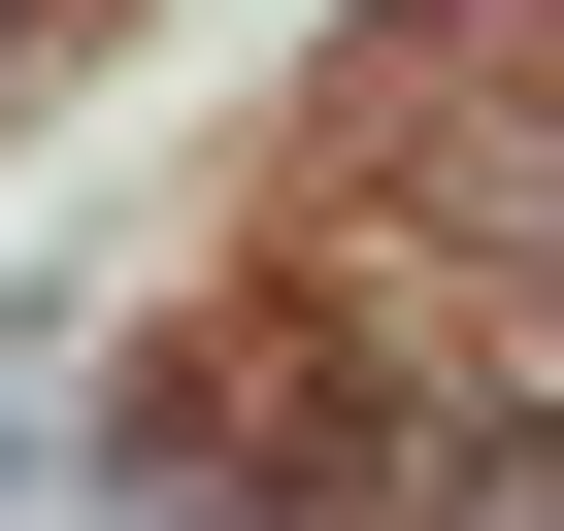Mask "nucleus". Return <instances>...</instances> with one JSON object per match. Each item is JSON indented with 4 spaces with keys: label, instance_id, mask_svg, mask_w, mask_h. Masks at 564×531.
Here are the masks:
<instances>
[{
    "label": "nucleus",
    "instance_id": "nucleus-1",
    "mask_svg": "<svg viewBox=\"0 0 564 531\" xmlns=\"http://www.w3.org/2000/svg\"><path fill=\"white\" fill-rule=\"evenodd\" d=\"M432 531H564V465H465V498H432Z\"/></svg>",
    "mask_w": 564,
    "mask_h": 531
}]
</instances>
